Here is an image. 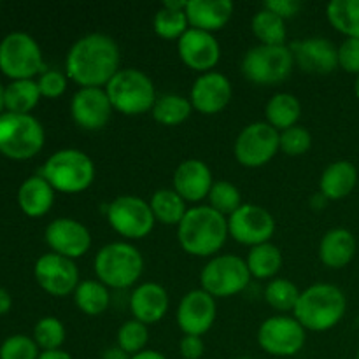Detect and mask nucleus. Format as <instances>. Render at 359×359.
I'll return each mask as SVG.
<instances>
[{"instance_id": "1", "label": "nucleus", "mask_w": 359, "mask_h": 359, "mask_svg": "<svg viewBox=\"0 0 359 359\" xmlns=\"http://www.w3.org/2000/svg\"><path fill=\"white\" fill-rule=\"evenodd\" d=\"M119 48L105 34H88L70 46L65 74L81 88H105L119 72Z\"/></svg>"}, {"instance_id": "2", "label": "nucleus", "mask_w": 359, "mask_h": 359, "mask_svg": "<svg viewBox=\"0 0 359 359\" xmlns=\"http://www.w3.org/2000/svg\"><path fill=\"white\" fill-rule=\"evenodd\" d=\"M228 237V219L209 205L188 209L177 226V238L188 255L209 258L223 249Z\"/></svg>"}, {"instance_id": "3", "label": "nucleus", "mask_w": 359, "mask_h": 359, "mask_svg": "<svg viewBox=\"0 0 359 359\" xmlns=\"http://www.w3.org/2000/svg\"><path fill=\"white\" fill-rule=\"evenodd\" d=\"M347 311V298L333 284H312L302 291L294 307V319L309 332H328L335 328Z\"/></svg>"}, {"instance_id": "4", "label": "nucleus", "mask_w": 359, "mask_h": 359, "mask_svg": "<svg viewBox=\"0 0 359 359\" xmlns=\"http://www.w3.org/2000/svg\"><path fill=\"white\" fill-rule=\"evenodd\" d=\"M41 175L60 193H81L95 181V163L81 149H60L46 160Z\"/></svg>"}, {"instance_id": "5", "label": "nucleus", "mask_w": 359, "mask_h": 359, "mask_svg": "<svg viewBox=\"0 0 359 359\" xmlns=\"http://www.w3.org/2000/svg\"><path fill=\"white\" fill-rule=\"evenodd\" d=\"M93 265L102 284L112 290H126L142 276L144 258L128 242H111L97 252Z\"/></svg>"}, {"instance_id": "6", "label": "nucleus", "mask_w": 359, "mask_h": 359, "mask_svg": "<svg viewBox=\"0 0 359 359\" xmlns=\"http://www.w3.org/2000/svg\"><path fill=\"white\" fill-rule=\"evenodd\" d=\"M104 90L112 109L125 116H139L153 111L158 98L151 77L139 69H119Z\"/></svg>"}, {"instance_id": "7", "label": "nucleus", "mask_w": 359, "mask_h": 359, "mask_svg": "<svg viewBox=\"0 0 359 359\" xmlns=\"http://www.w3.org/2000/svg\"><path fill=\"white\" fill-rule=\"evenodd\" d=\"M44 126L32 114L0 116V153L11 160H30L44 147Z\"/></svg>"}, {"instance_id": "8", "label": "nucleus", "mask_w": 359, "mask_h": 359, "mask_svg": "<svg viewBox=\"0 0 359 359\" xmlns=\"http://www.w3.org/2000/svg\"><path fill=\"white\" fill-rule=\"evenodd\" d=\"M294 58L290 46L258 44L242 58V74L258 86H272L287 79L293 70Z\"/></svg>"}, {"instance_id": "9", "label": "nucleus", "mask_w": 359, "mask_h": 359, "mask_svg": "<svg viewBox=\"0 0 359 359\" xmlns=\"http://www.w3.org/2000/svg\"><path fill=\"white\" fill-rule=\"evenodd\" d=\"M0 70L18 79H34L46 70L39 42L25 32H11L0 41Z\"/></svg>"}, {"instance_id": "10", "label": "nucleus", "mask_w": 359, "mask_h": 359, "mask_svg": "<svg viewBox=\"0 0 359 359\" xmlns=\"http://www.w3.org/2000/svg\"><path fill=\"white\" fill-rule=\"evenodd\" d=\"M251 283L245 259L233 255H219L209 259L200 273L202 290L214 298H230L242 293Z\"/></svg>"}, {"instance_id": "11", "label": "nucleus", "mask_w": 359, "mask_h": 359, "mask_svg": "<svg viewBox=\"0 0 359 359\" xmlns=\"http://www.w3.org/2000/svg\"><path fill=\"white\" fill-rule=\"evenodd\" d=\"M107 221L116 233L132 241L147 237L156 223L149 203L133 195L112 200L107 207Z\"/></svg>"}, {"instance_id": "12", "label": "nucleus", "mask_w": 359, "mask_h": 359, "mask_svg": "<svg viewBox=\"0 0 359 359\" xmlns=\"http://www.w3.org/2000/svg\"><path fill=\"white\" fill-rule=\"evenodd\" d=\"M279 149V132L266 121H256L238 133L233 154L241 165L256 168L269 163Z\"/></svg>"}, {"instance_id": "13", "label": "nucleus", "mask_w": 359, "mask_h": 359, "mask_svg": "<svg viewBox=\"0 0 359 359\" xmlns=\"http://www.w3.org/2000/svg\"><path fill=\"white\" fill-rule=\"evenodd\" d=\"M307 340V330L294 318L273 316L265 319L258 330V344L266 354L290 358L300 353Z\"/></svg>"}, {"instance_id": "14", "label": "nucleus", "mask_w": 359, "mask_h": 359, "mask_svg": "<svg viewBox=\"0 0 359 359\" xmlns=\"http://www.w3.org/2000/svg\"><path fill=\"white\" fill-rule=\"evenodd\" d=\"M273 233H276V219L262 205L242 203L241 209L228 217V235H231L238 244L249 248L266 244Z\"/></svg>"}, {"instance_id": "15", "label": "nucleus", "mask_w": 359, "mask_h": 359, "mask_svg": "<svg viewBox=\"0 0 359 359\" xmlns=\"http://www.w3.org/2000/svg\"><path fill=\"white\" fill-rule=\"evenodd\" d=\"M34 276L39 286L51 297L63 298L74 293L79 286V270L74 259L60 256L56 252L42 255L35 262Z\"/></svg>"}, {"instance_id": "16", "label": "nucleus", "mask_w": 359, "mask_h": 359, "mask_svg": "<svg viewBox=\"0 0 359 359\" xmlns=\"http://www.w3.org/2000/svg\"><path fill=\"white\" fill-rule=\"evenodd\" d=\"M44 237L53 252L69 259L81 258L91 248V233L81 221L70 217H58L51 221Z\"/></svg>"}, {"instance_id": "17", "label": "nucleus", "mask_w": 359, "mask_h": 359, "mask_svg": "<svg viewBox=\"0 0 359 359\" xmlns=\"http://www.w3.org/2000/svg\"><path fill=\"white\" fill-rule=\"evenodd\" d=\"M175 318L184 335H205L216 321V298L203 290H191L182 297Z\"/></svg>"}, {"instance_id": "18", "label": "nucleus", "mask_w": 359, "mask_h": 359, "mask_svg": "<svg viewBox=\"0 0 359 359\" xmlns=\"http://www.w3.org/2000/svg\"><path fill=\"white\" fill-rule=\"evenodd\" d=\"M112 105L104 88H79L70 102V114L83 130H102L112 116Z\"/></svg>"}, {"instance_id": "19", "label": "nucleus", "mask_w": 359, "mask_h": 359, "mask_svg": "<svg viewBox=\"0 0 359 359\" xmlns=\"http://www.w3.org/2000/svg\"><path fill=\"white\" fill-rule=\"evenodd\" d=\"M294 63L304 72L316 76H328L339 67V49L330 39L307 37L294 41L290 46Z\"/></svg>"}, {"instance_id": "20", "label": "nucleus", "mask_w": 359, "mask_h": 359, "mask_svg": "<svg viewBox=\"0 0 359 359\" xmlns=\"http://www.w3.org/2000/svg\"><path fill=\"white\" fill-rule=\"evenodd\" d=\"M177 53L186 67L205 74L219 62L221 48L214 34L189 28L177 41Z\"/></svg>"}, {"instance_id": "21", "label": "nucleus", "mask_w": 359, "mask_h": 359, "mask_svg": "<svg viewBox=\"0 0 359 359\" xmlns=\"http://www.w3.org/2000/svg\"><path fill=\"white\" fill-rule=\"evenodd\" d=\"M231 93L233 90H231L230 79L224 74L210 70V72L202 74L193 83L189 102L200 114L212 116L223 111L230 104Z\"/></svg>"}, {"instance_id": "22", "label": "nucleus", "mask_w": 359, "mask_h": 359, "mask_svg": "<svg viewBox=\"0 0 359 359\" xmlns=\"http://www.w3.org/2000/svg\"><path fill=\"white\" fill-rule=\"evenodd\" d=\"M214 184L212 172L202 160H186L175 168L174 189L184 202H202Z\"/></svg>"}, {"instance_id": "23", "label": "nucleus", "mask_w": 359, "mask_h": 359, "mask_svg": "<svg viewBox=\"0 0 359 359\" xmlns=\"http://www.w3.org/2000/svg\"><path fill=\"white\" fill-rule=\"evenodd\" d=\"M168 293L161 284L144 283L133 290L130 297V311L133 319L142 325H156L165 318L168 311Z\"/></svg>"}, {"instance_id": "24", "label": "nucleus", "mask_w": 359, "mask_h": 359, "mask_svg": "<svg viewBox=\"0 0 359 359\" xmlns=\"http://www.w3.org/2000/svg\"><path fill=\"white\" fill-rule=\"evenodd\" d=\"M233 14V2L230 0H189L186 2V16L191 28L214 32L221 30Z\"/></svg>"}, {"instance_id": "25", "label": "nucleus", "mask_w": 359, "mask_h": 359, "mask_svg": "<svg viewBox=\"0 0 359 359\" xmlns=\"http://www.w3.org/2000/svg\"><path fill=\"white\" fill-rule=\"evenodd\" d=\"M356 238L346 228H333L319 242V259L328 269H344L356 256Z\"/></svg>"}, {"instance_id": "26", "label": "nucleus", "mask_w": 359, "mask_h": 359, "mask_svg": "<svg viewBox=\"0 0 359 359\" xmlns=\"http://www.w3.org/2000/svg\"><path fill=\"white\" fill-rule=\"evenodd\" d=\"M18 203L28 217H42L55 203V189L41 174L32 175L21 182L18 189Z\"/></svg>"}, {"instance_id": "27", "label": "nucleus", "mask_w": 359, "mask_h": 359, "mask_svg": "<svg viewBox=\"0 0 359 359\" xmlns=\"http://www.w3.org/2000/svg\"><path fill=\"white\" fill-rule=\"evenodd\" d=\"M358 184V168L351 161H333L323 170L319 179V193L326 200H342L353 193Z\"/></svg>"}, {"instance_id": "28", "label": "nucleus", "mask_w": 359, "mask_h": 359, "mask_svg": "<svg viewBox=\"0 0 359 359\" xmlns=\"http://www.w3.org/2000/svg\"><path fill=\"white\" fill-rule=\"evenodd\" d=\"M300 100L291 93H277L266 102V123L270 126H273L277 132H284V130L297 125L298 119H300Z\"/></svg>"}, {"instance_id": "29", "label": "nucleus", "mask_w": 359, "mask_h": 359, "mask_svg": "<svg viewBox=\"0 0 359 359\" xmlns=\"http://www.w3.org/2000/svg\"><path fill=\"white\" fill-rule=\"evenodd\" d=\"M245 265H248L251 277H256V279H276L280 266H283V252L272 242L255 245L249 251L248 258H245Z\"/></svg>"}, {"instance_id": "30", "label": "nucleus", "mask_w": 359, "mask_h": 359, "mask_svg": "<svg viewBox=\"0 0 359 359\" xmlns=\"http://www.w3.org/2000/svg\"><path fill=\"white\" fill-rule=\"evenodd\" d=\"M74 304L86 316L104 314L111 304L109 287L100 280H81L79 286L74 291Z\"/></svg>"}, {"instance_id": "31", "label": "nucleus", "mask_w": 359, "mask_h": 359, "mask_svg": "<svg viewBox=\"0 0 359 359\" xmlns=\"http://www.w3.org/2000/svg\"><path fill=\"white\" fill-rule=\"evenodd\" d=\"M41 90L37 81L18 79L6 86V109L14 114H30L32 109L41 100Z\"/></svg>"}, {"instance_id": "32", "label": "nucleus", "mask_w": 359, "mask_h": 359, "mask_svg": "<svg viewBox=\"0 0 359 359\" xmlns=\"http://www.w3.org/2000/svg\"><path fill=\"white\" fill-rule=\"evenodd\" d=\"M154 219L163 224H177L186 216V202L175 189H158L149 200Z\"/></svg>"}, {"instance_id": "33", "label": "nucleus", "mask_w": 359, "mask_h": 359, "mask_svg": "<svg viewBox=\"0 0 359 359\" xmlns=\"http://www.w3.org/2000/svg\"><path fill=\"white\" fill-rule=\"evenodd\" d=\"M191 111L193 105L188 98L175 93H167L156 98L151 114H153L154 121L160 125L177 126L189 118Z\"/></svg>"}, {"instance_id": "34", "label": "nucleus", "mask_w": 359, "mask_h": 359, "mask_svg": "<svg viewBox=\"0 0 359 359\" xmlns=\"http://www.w3.org/2000/svg\"><path fill=\"white\" fill-rule=\"evenodd\" d=\"M326 16L346 39H359V0H332L326 7Z\"/></svg>"}, {"instance_id": "35", "label": "nucleus", "mask_w": 359, "mask_h": 359, "mask_svg": "<svg viewBox=\"0 0 359 359\" xmlns=\"http://www.w3.org/2000/svg\"><path fill=\"white\" fill-rule=\"evenodd\" d=\"M251 28L255 37L262 44L284 46V42H286V21L277 16V14H273L272 11L265 9V7H262L255 14L251 21Z\"/></svg>"}, {"instance_id": "36", "label": "nucleus", "mask_w": 359, "mask_h": 359, "mask_svg": "<svg viewBox=\"0 0 359 359\" xmlns=\"http://www.w3.org/2000/svg\"><path fill=\"white\" fill-rule=\"evenodd\" d=\"M188 27L186 9H168L161 6V9H158L153 18V28L156 35L167 41H174V39L179 41L189 30Z\"/></svg>"}, {"instance_id": "37", "label": "nucleus", "mask_w": 359, "mask_h": 359, "mask_svg": "<svg viewBox=\"0 0 359 359\" xmlns=\"http://www.w3.org/2000/svg\"><path fill=\"white\" fill-rule=\"evenodd\" d=\"M300 293L302 291L291 280L283 279V277H276V279H272L266 284L265 300L276 311L291 312L297 307Z\"/></svg>"}, {"instance_id": "38", "label": "nucleus", "mask_w": 359, "mask_h": 359, "mask_svg": "<svg viewBox=\"0 0 359 359\" xmlns=\"http://www.w3.org/2000/svg\"><path fill=\"white\" fill-rule=\"evenodd\" d=\"M207 198H209V207H212L214 210L223 214L224 217H230L235 210H238L242 207L241 191L230 181L214 182Z\"/></svg>"}, {"instance_id": "39", "label": "nucleus", "mask_w": 359, "mask_h": 359, "mask_svg": "<svg viewBox=\"0 0 359 359\" xmlns=\"http://www.w3.org/2000/svg\"><path fill=\"white\" fill-rule=\"evenodd\" d=\"M65 335L63 323L53 316L39 319L34 328V340L42 351H58L65 342Z\"/></svg>"}, {"instance_id": "40", "label": "nucleus", "mask_w": 359, "mask_h": 359, "mask_svg": "<svg viewBox=\"0 0 359 359\" xmlns=\"http://www.w3.org/2000/svg\"><path fill=\"white\" fill-rule=\"evenodd\" d=\"M149 340V332L147 326L142 325L137 319H130V321L123 323L118 330V347L125 351L128 356H135V354L142 353L146 349V344Z\"/></svg>"}, {"instance_id": "41", "label": "nucleus", "mask_w": 359, "mask_h": 359, "mask_svg": "<svg viewBox=\"0 0 359 359\" xmlns=\"http://www.w3.org/2000/svg\"><path fill=\"white\" fill-rule=\"evenodd\" d=\"M280 151L287 156H302L312 146V135L304 126H291V128L279 132Z\"/></svg>"}, {"instance_id": "42", "label": "nucleus", "mask_w": 359, "mask_h": 359, "mask_svg": "<svg viewBox=\"0 0 359 359\" xmlns=\"http://www.w3.org/2000/svg\"><path fill=\"white\" fill-rule=\"evenodd\" d=\"M39 346L27 335H11L0 346V359H39Z\"/></svg>"}, {"instance_id": "43", "label": "nucleus", "mask_w": 359, "mask_h": 359, "mask_svg": "<svg viewBox=\"0 0 359 359\" xmlns=\"http://www.w3.org/2000/svg\"><path fill=\"white\" fill-rule=\"evenodd\" d=\"M41 95L46 98H58L65 93L67 90V74L60 70L46 69L37 79Z\"/></svg>"}, {"instance_id": "44", "label": "nucleus", "mask_w": 359, "mask_h": 359, "mask_svg": "<svg viewBox=\"0 0 359 359\" xmlns=\"http://www.w3.org/2000/svg\"><path fill=\"white\" fill-rule=\"evenodd\" d=\"M339 67L347 74L359 76V39H346L339 46Z\"/></svg>"}, {"instance_id": "45", "label": "nucleus", "mask_w": 359, "mask_h": 359, "mask_svg": "<svg viewBox=\"0 0 359 359\" xmlns=\"http://www.w3.org/2000/svg\"><path fill=\"white\" fill-rule=\"evenodd\" d=\"M263 7L272 11L273 14H277V16H280L286 21L300 13L302 4L298 2V0H269V2L263 4Z\"/></svg>"}, {"instance_id": "46", "label": "nucleus", "mask_w": 359, "mask_h": 359, "mask_svg": "<svg viewBox=\"0 0 359 359\" xmlns=\"http://www.w3.org/2000/svg\"><path fill=\"white\" fill-rule=\"evenodd\" d=\"M205 351V344H203L202 337L195 335H184L179 342V353L184 359H200Z\"/></svg>"}, {"instance_id": "47", "label": "nucleus", "mask_w": 359, "mask_h": 359, "mask_svg": "<svg viewBox=\"0 0 359 359\" xmlns=\"http://www.w3.org/2000/svg\"><path fill=\"white\" fill-rule=\"evenodd\" d=\"M11 307H13V298H11L9 291L0 287V316L7 314L11 311Z\"/></svg>"}, {"instance_id": "48", "label": "nucleus", "mask_w": 359, "mask_h": 359, "mask_svg": "<svg viewBox=\"0 0 359 359\" xmlns=\"http://www.w3.org/2000/svg\"><path fill=\"white\" fill-rule=\"evenodd\" d=\"M39 359H72L69 353L58 349V351H42Z\"/></svg>"}, {"instance_id": "49", "label": "nucleus", "mask_w": 359, "mask_h": 359, "mask_svg": "<svg viewBox=\"0 0 359 359\" xmlns=\"http://www.w3.org/2000/svg\"><path fill=\"white\" fill-rule=\"evenodd\" d=\"M132 356H128V354L125 353V351H121L119 347H111V349L105 351L104 354H102V359H130Z\"/></svg>"}, {"instance_id": "50", "label": "nucleus", "mask_w": 359, "mask_h": 359, "mask_svg": "<svg viewBox=\"0 0 359 359\" xmlns=\"http://www.w3.org/2000/svg\"><path fill=\"white\" fill-rule=\"evenodd\" d=\"M130 359H167L163 356L161 353H158V351H149V349H144L142 353L135 354V356H132Z\"/></svg>"}, {"instance_id": "51", "label": "nucleus", "mask_w": 359, "mask_h": 359, "mask_svg": "<svg viewBox=\"0 0 359 359\" xmlns=\"http://www.w3.org/2000/svg\"><path fill=\"white\" fill-rule=\"evenodd\" d=\"M4 109H6V86L0 83V116L4 114Z\"/></svg>"}, {"instance_id": "52", "label": "nucleus", "mask_w": 359, "mask_h": 359, "mask_svg": "<svg viewBox=\"0 0 359 359\" xmlns=\"http://www.w3.org/2000/svg\"><path fill=\"white\" fill-rule=\"evenodd\" d=\"M354 93L359 98V76H356V83H354Z\"/></svg>"}, {"instance_id": "53", "label": "nucleus", "mask_w": 359, "mask_h": 359, "mask_svg": "<svg viewBox=\"0 0 359 359\" xmlns=\"http://www.w3.org/2000/svg\"><path fill=\"white\" fill-rule=\"evenodd\" d=\"M356 359H359V349H358V353H356Z\"/></svg>"}, {"instance_id": "54", "label": "nucleus", "mask_w": 359, "mask_h": 359, "mask_svg": "<svg viewBox=\"0 0 359 359\" xmlns=\"http://www.w3.org/2000/svg\"><path fill=\"white\" fill-rule=\"evenodd\" d=\"M238 359H249V358H238Z\"/></svg>"}]
</instances>
